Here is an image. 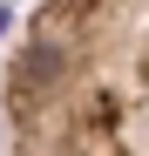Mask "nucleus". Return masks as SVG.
Returning <instances> with one entry per match:
<instances>
[{
  "instance_id": "nucleus-1",
  "label": "nucleus",
  "mask_w": 149,
  "mask_h": 156,
  "mask_svg": "<svg viewBox=\"0 0 149 156\" xmlns=\"http://www.w3.org/2000/svg\"><path fill=\"white\" fill-rule=\"evenodd\" d=\"M0 115L7 156H149V0H34Z\"/></svg>"
}]
</instances>
